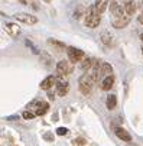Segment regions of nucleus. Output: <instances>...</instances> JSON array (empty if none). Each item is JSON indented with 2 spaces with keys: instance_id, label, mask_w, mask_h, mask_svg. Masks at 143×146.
<instances>
[{
  "instance_id": "nucleus-20",
  "label": "nucleus",
  "mask_w": 143,
  "mask_h": 146,
  "mask_svg": "<svg viewBox=\"0 0 143 146\" xmlns=\"http://www.w3.org/2000/svg\"><path fill=\"white\" fill-rule=\"evenodd\" d=\"M49 44H51L52 46H55L58 51H62V49H65V45H64V44L56 42V40H54V39H51V40H49Z\"/></svg>"
},
{
  "instance_id": "nucleus-1",
  "label": "nucleus",
  "mask_w": 143,
  "mask_h": 146,
  "mask_svg": "<svg viewBox=\"0 0 143 146\" xmlns=\"http://www.w3.org/2000/svg\"><path fill=\"white\" fill-rule=\"evenodd\" d=\"M100 22H101V15L95 10L94 5L90 6V7L87 9V12H85V17H84V23H85V26L94 29V28H97V26L100 25Z\"/></svg>"
},
{
  "instance_id": "nucleus-13",
  "label": "nucleus",
  "mask_w": 143,
  "mask_h": 146,
  "mask_svg": "<svg viewBox=\"0 0 143 146\" xmlns=\"http://www.w3.org/2000/svg\"><path fill=\"white\" fill-rule=\"evenodd\" d=\"M70 90V84L67 81H58V86H56V94L59 97H64Z\"/></svg>"
},
{
  "instance_id": "nucleus-16",
  "label": "nucleus",
  "mask_w": 143,
  "mask_h": 146,
  "mask_svg": "<svg viewBox=\"0 0 143 146\" xmlns=\"http://www.w3.org/2000/svg\"><path fill=\"white\" fill-rule=\"evenodd\" d=\"M55 77H52V75H49V77H46L42 82H40V88L42 90H49L52 86H55Z\"/></svg>"
},
{
  "instance_id": "nucleus-8",
  "label": "nucleus",
  "mask_w": 143,
  "mask_h": 146,
  "mask_svg": "<svg viewBox=\"0 0 143 146\" xmlns=\"http://www.w3.org/2000/svg\"><path fill=\"white\" fill-rule=\"evenodd\" d=\"M5 29L12 38H17V36H20V33H22V28H20L19 25H15V23H6Z\"/></svg>"
},
{
  "instance_id": "nucleus-22",
  "label": "nucleus",
  "mask_w": 143,
  "mask_h": 146,
  "mask_svg": "<svg viewBox=\"0 0 143 146\" xmlns=\"http://www.w3.org/2000/svg\"><path fill=\"white\" fill-rule=\"evenodd\" d=\"M23 119H26V120H30V119H33L35 117V114L32 113V111H29V110H26V111H23Z\"/></svg>"
},
{
  "instance_id": "nucleus-5",
  "label": "nucleus",
  "mask_w": 143,
  "mask_h": 146,
  "mask_svg": "<svg viewBox=\"0 0 143 146\" xmlns=\"http://www.w3.org/2000/svg\"><path fill=\"white\" fill-rule=\"evenodd\" d=\"M15 19H17L19 22L26 23V25H35V23H38V17L33 16V15H29V13H16L15 15Z\"/></svg>"
},
{
  "instance_id": "nucleus-14",
  "label": "nucleus",
  "mask_w": 143,
  "mask_h": 146,
  "mask_svg": "<svg viewBox=\"0 0 143 146\" xmlns=\"http://www.w3.org/2000/svg\"><path fill=\"white\" fill-rule=\"evenodd\" d=\"M114 84V77L113 75H109V77H104L103 81H101V90H104V91H109Z\"/></svg>"
},
{
  "instance_id": "nucleus-11",
  "label": "nucleus",
  "mask_w": 143,
  "mask_h": 146,
  "mask_svg": "<svg viewBox=\"0 0 143 146\" xmlns=\"http://www.w3.org/2000/svg\"><path fill=\"white\" fill-rule=\"evenodd\" d=\"M100 75L101 77L113 75V67L109 64V62H100Z\"/></svg>"
},
{
  "instance_id": "nucleus-21",
  "label": "nucleus",
  "mask_w": 143,
  "mask_h": 146,
  "mask_svg": "<svg viewBox=\"0 0 143 146\" xmlns=\"http://www.w3.org/2000/svg\"><path fill=\"white\" fill-rule=\"evenodd\" d=\"M67 132H68L67 127H58V129H56V135H58V136H65Z\"/></svg>"
},
{
  "instance_id": "nucleus-4",
  "label": "nucleus",
  "mask_w": 143,
  "mask_h": 146,
  "mask_svg": "<svg viewBox=\"0 0 143 146\" xmlns=\"http://www.w3.org/2000/svg\"><path fill=\"white\" fill-rule=\"evenodd\" d=\"M109 6H110V12H111V15L114 17H120V16L126 15L124 13V9H123V5H120L119 0H110Z\"/></svg>"
},
{
  "instance_id": "nucleus-26",
  "label": "nucleus",
  "mask_w": 143,
  "mask_h": 146,
  "mask_svg": "<svg viewBox=\"0 0 143 146\" xmlns=\"http://www.w3.org/2000/svg\"><path fill=\"white\" fill-rule=\"evenodd\" d=\"M44 2H46V3H51V2H52V0H44Z\"/></svg>"
},
{
  "instance_id": "nucleus-27",
  "label": "nucleus",
  "mask_w": 143,
  "mask_h": 146,
  "mask_svg": "<svg viewBox=\"0 0 143 146\" xmlns=\"http://www.w3.org/2000/svg\"><path fill=\"white\" fill-rule=\"evenodd\" d=\"M140 39H142V42H143V33H142V36H140Z\"/></svg>"
},
{
  "instance_id": "nucleus-19",
  "label": "nucleus",
  "mask_w": 143,
  "mask_h": 146,
  "mask_svg": "<svg viewBox=\"0 0 143 146\" xmlns=\"http://www.w3.org/2000/svg\"><path fill=\"white\" fill-rule=\"evenodd\" d=\"M93 59L91 58H83V61H81V68H83L84 71H88L91 67H93Z\"/></svg>"
},
{
  "instance_id": "nucleus-29",
  "label": "nucleus",
  "mask_w": 143,
  "mask_h": 146,
  "mask_svg": "<svg viewBox=\"0 0 143 146\" xmlns=\"http://www.w3.org/2000/svg\"><path fill=\"white\" fill-rule=\"evenodd\" d=\"M142 54H143V46H142Z\"/></svg>"
},
{
  "instance_id": "nucleus-9",
  "label": "nucleus",
  "mask_w": 143,
  "mask_h": 146,
  "mask_svg": "<svg viewBox=\"0 0 143 146\" xmlns=\"http://www.w3.org/2000/svg\"><path fill=\"white\" fill-rule=\"evenodd\" d=\"M70 72V64L67 61H59L56 64V74L59 77H65Z\"/></svg>"
},
{
  "instance_id": "nucleus-7",
  "label": "nucleus",
  "mask_w": 143,
  "mask_h": 146,
  "mask_svg": "<svg viewBox=\"0 0 143 146\" xmlns=\"http://www.w3.org/2000/svg\"><path fill=\"white\" fill-rule=\"evenodd\" d=\"M68 58H70V61L71 62H81L83 61V58H84V52L81 51V49H77V48H68Z\"/></svg>"
},
{
  "instance_id": "nucleus-25",
  "label": "nucleus",
  "mask_w": 143,
  "mask_h": 146,
  "mask_svg": "<svg viewBox=\"0 0 143 146\" xmlns=\"http://www.w3.org/2000/svg\"><path fill=\"white\" fill-rule=\"evenodd\" d=\"M139 22H140V23H142V25H143V13H142V15H140V16H139Z\"/></svg>"
},
{
  "instance_id": "nucleus-2",
  "label": "nucleus",
  "mask_w": 143,
  "mask_h": 146,
  "mask_svg": "<svg viewBox=\"0 0 143 146\" xmlns=\"http://www.w3.org/2000/svg\"><path fill=\"white\" fill-rule=\"evenodd\" d=\"M94 84H95V82L93 81V78L90 77V74H84L83 77L78 80V88H79L81 93L85 94V96H88L91 93Z\"/></svg>"
},
{
  "instance_id": "nucleus-15",
  "label": "nucleus",
  "mask_w": 143,
  "mask_h": 146,
  "mask_svg": "<svg viewBox=\"0 0 143 146\" xmlns=\"http://www.w3.org/2000/svg\"><path fill=\"white\" fill-rule=\"evenodd\" d=\"M109 2H110V0H95V3H94L95 10H97L100 15H103L104 10H106L107 6H109Z\"/></svg>"
},
{
  "instance_id": "nucleus-23",
  "label": "nucleus",
  "mask_w": 143,
  "mask_h": 146,
  "mask_svg": "<svg viewBox=\"0 0 143 146\" xmlns=\"http://www.w3.org/2000/svg\"><path fill=\"white\" fill-rule=\"evenodd\" d=\"M74 145H77V146H84V145H85V140H84L83 137H78V139L74 140Z\"/></svg>"
},
{
  "instance_id": "nucleus-17",
  "label": "nucleus",
  "mask_w": 143,
  "mask_h": 146,
  "mask_svg": "<svg viewBox=\"0 0 143 146\" xmlns=\"http://www.w3.org/2000/svg\"><path fill=\"white\" fill-rule=\"evenodd\" d=\"M106 106H107L109 110H114V109H116V106H117V97H116L114 94H110V96L107 97Z\"/></svg>"
},
{
  "instance_id": "nucleus-24",
  "label": "nucleus",
  "mask_w": 143,
  "mask_h": 146,
  "mask_svg": "<svg viewBox=\"0 0 143 146\" xmlns=\"http://www.w3.org/2000/svg\"><path fill=\"white\" fill-rule=\"evenodd\" d=\"M44 137H45L46 140H49V142H52V140H54V135H51V133H46Z\"/></svg>"
},
{
  "instance_id": "nucleus-10",
  "label": "nucleus",
  "mask_w": 143,
  "mask_h": 146,
  "mask_svg": "<svg viewBox=\"0 0 143 146\" xmlns=\"http://www.w3.org/2000/svg\"><path fill=\"white\" fill-rule=\"evenodd\" d=\"M123 9L126 15L132 16L136 12V2L134 0H123Z\"/></svg>"
},
{
  "instance_id": "nucleus-6",
  "label": "nucleus",
  "mask_w": 143,
  "mask_h": 146,
  "mask_svg": "<svg viewBox=\"0 0 143 146\" xmlns=\"http://www.w3.org/2000/svg\"><path fill=\"white\" fill-rule=\"evenodd\" d=\"M130 19H132V16L123 15V16H120V17H114L111 23H113V26L116 29H123V28H126L130 23Z\"/></svg>"
},
{
  "instance_id": "nucleus-28",
  "label": "nucleus",
  "mask_w": 143,
  "mask_h": 146,
  "mask_svg": "<svg viewBox=\"0 0 143 146\" xmlns=\"http://www.w3.org/2000/svg\"><path fill=\"white\" fill-rule=\"evenodd\" d=\"M28 2H30V3H32V2H33V0H28Z\"/></svg>"
},
{
  "instance_id": "nucleus-12",
  "label": "nucleus",
  "mask_w": 143,
  "mask_h": 146,
  "mask_svg": "<svg viewBox=\"0 0 143 146\" xmlns=\"http://www.w3.org/2000/svg\"><path fill=\"white\" fill-rule=\"evenodd\" d=\"M114 132H116V136H117L119 139H121V140H124V142H130V140H132L130 133H129L126 129H123V127H116Z\"/></svg>"
},
{
  "instance_id": "nucleus-18",
  "label": "nucleus",
  "mask_w": 143,
  "mask_h": 146,
  "mask_svg": "<svg viewBox=\"0 0 143 146\" xmlns=\"http://www.w3.org/2000/svg\"><path fill=\"white\" fill-rule=\"evenodd\" d=\"M101 42H103L104 45L111 46L113 45V36H111V33L107 32V31H104L103 33H101Z\"/></svg>"
},
{
  "instance_id": "nucleus-3",
  "label": "nucleus",
  "mask_w": 143,
  "mask_h": 146,
  "mask_svg": "<svg viewBox=\"0 0 143 146\" xmlns=\"http://www.w3.org/2000/svg\"><path fill=\"white\" fill-rule=\"evenodd\" d=\"M28 109H29V110H33L32 113H33L35 116H44V114L48 111V109H49V104H48L46 101L35 100V101H32V103L28 104Z\"/></svg>"
}]
</instances>
